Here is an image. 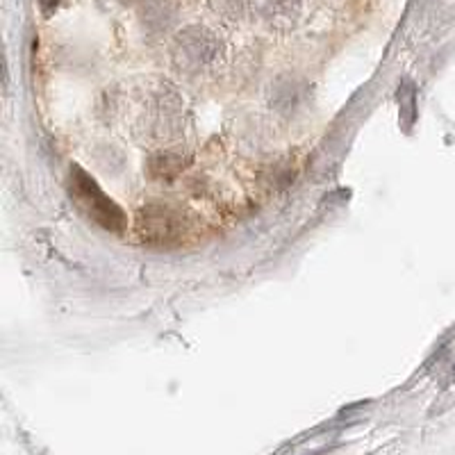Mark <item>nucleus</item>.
Here are the masks:
<instances>
[{
	"instance_id": "nucleus-1",
	"label": "nucleus",
	"mask_w": 455,
	"mask_h": 455,
	"mask_svg": "<svg viewBox=\"0 0 455 455\" xmlns=\"http://www.w3.org/2000/svg\"><path fill=\"white\" fill-rule=\"evenodd\" d=\"M68 196L89 221H93L108 233H124L128 226L124 210L80 166H73L68 173Z\"/></svg>"
},
{
	"instance_id": "nucleus-2",
	"label": "nucleus",
	"mask_w": 455,
	"mask_h": 455,
	"mask_svg": "<svg viewBox=\"0 0 455 455\" xmlns=\"http://www.w3.org/2000/svg\"><path fill=\"white\" fill-rule=\"evenodd\" d=\"M141 221H146V226H141V233L146 235L148 242H162L169 243L176 237H180L185 230V223H180V219H176L173 210L169 207H157V210H144L141 212Z\"/></svg>"
},
{
	"instance_id": "nucleus-3",
	"label": "nucleus",
	"mask_w": 455,
	"mask_h": 455,
	"mask_svg": "<svg viewBox=\"0 0 455 455\" xmlns=\"http://www.w3.org/2000/svg\"><path fill=\"white\" fill-rule=\"evenodd\" d=\"M60 3H62V0H39V5H42V10L46 12V14H52Z\"/></svg>"
}]
</instances>
